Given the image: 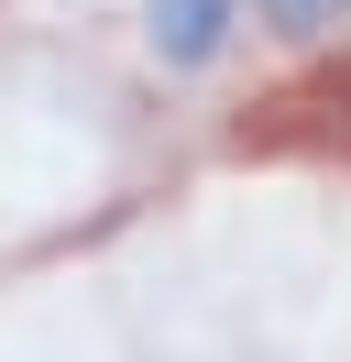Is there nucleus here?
I'll return each mask as SVG.
<instances>
[{
    "label": "nucleus",
    "mask_w": 351,
    "mask_h": 362,
    "mask_svg": "<svg viewBox=\"0 0 351 362\" xmlns=\"http://www.w3.org/2000/svg\"><path fill=\"white\" fill-rule=\"evenodd\" d=\"M154 33H165V55H209L219 45V0H154Z\"/></svg>",
    "instance_id": "1"
}]
</instances>
